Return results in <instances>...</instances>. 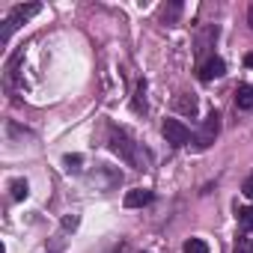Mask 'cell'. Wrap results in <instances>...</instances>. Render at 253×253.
<instances>
[{"instance_id": "16", "label": "cell", "mask_w": 253, "mask_h": 253, "mask_svg": "<svg viewBox=\"0 0 253 253\" xmlns=\"http://www.w3.org/2000/svg\"><path fill=\"white\" fill-rule=\"evenodd\" d=\"M247 24H250V30H253V3H250V9H247Z\"/></svg>"}, {"instance_id": "12", "label": "cell", "mask_w": 253, "mask_h": 253, "mask_svg": "<svg viewBox=\"0 0 253 253\" xmlns=\"http://www.w3.org/2000/svg\"><path fill=\"white\" fill-rule=\"evenodd\" d=\"M27 191H30V188H27V182H21V179H15V182H12V197H15V200H24V197H27Z\"/></svg>"}, {"instance_id": "14", "label": "cell", "mask_w": 253, "mask_h": 253, "mask_svg": "<svg viewBox=\"0 0 253 253\" xmlns=\"http://www.w3.org/2000/svg\"><path fill=\"white\" fill-rule=\"evenodd\" d=\"M241 194H244L247 200H253V176H247V179H244V185H241Z\"/></svg>"}, {"instance_id": "11", "label": "cell", "mask_w": 253, "mask_h": 253, "mask_svg": "<svg viewBox=\"0 0 253 253\" xmlns=\"http://www.w3.org/2000/svg\"><path fill=\"white\" fill-rule=\"evenodd\" d=\"M232 253H253V238H235V244H232Z\"/></svg>"}, {"instance_id": "1", "label": "cell", "mask_w": 253, "mask_h": 253, "mask_svg": "<svg viewBox=\"0 0 253 253\" xmlns=\"http://www.w3.org/2000/svg\"><path fill=\"white\" fill-rule=\"evenodd\" d=\"M110 149L116 152V155H122L125 161H128L131 167H137V170H143V164H146V158L140 155V146L125 134V131H113V140H110Z\"/></svg>"}, {"instance_id": "3", "label": "cell", "mask_w": 253, "mask_h": 253, "mask_svg": "<svg viewBox=\"0 0 253 253\" xmlns=\"http://www.w3.org/2000/svg\"><path fill=\"white\" fill-rule=\"evenodd\" d=\"M161 131H164L167 143H173V146H185L191 140V128H188L185 122H179V119H164Z\"/></svg>"}, {"instance_id": "5", "label": "cell", "mask_w": 253, "mask_h": 253, "mask_svg": "<svg viewBox=\"0 0 253 253\" xmlns=\"http://www.w3.org/2000/svg\"><path fill=\"white\" fill-rule=\"evenodd\" d=\"M223 72H226L223 60H220V57H211V60H206V63H203V69H200V81H206V84H209V81L220 78Z\"/></svg>"}, {"instance_id": "4", "label": "cell", "mask_w": 253, "mask_h": 253, "mask_svg": "<svg viewBox=\"0 0 253 253\" xmlns=\"http://www.w3.org/2000/svg\"><path fill=\"white\" fill-rule=\"evenodd\" d=\"M217 131H220V116H217V110H211V113L203 119V128H200V134H197V146H200V149L211 146L214 137H217Z\"/></svg>"}, {"instance_id": "8", "label": "cell", "mask_w": 253, "mask_h": 253, "mask_svg": "<svg viewBox=\"0 0 253 253\" xmlns=\"http://www.w3.org/2000/svg\"><path fill=\"white\" fill-rule=\"evenodd\" d=\"M173 107H176L179 113H188V116H194V113H197V98H194V95H179V98L173 101Z\"/></svg>"}, {"instance_id": "2", "label": "cell", "mask_w": 253, "mask_h": 253, "mask_svg": "<svg viewBox=\"0 0 253 253\" xmlns=\"http://www.w3.org/2000/svg\"><path fill=\"white\" fill-rule=\"evenodd\" d=\"M42 6L39 3H27V6H12V12H9V18L3 21V33H0V42H9V36H12V30L18 27V24H24V21H30L36 12H39Z\"/></svg>"}, {"instance_id": "6", "label": "cell", "mask_w": 253, "mask_h": 253, "mask_svg": "<svg viewBox=\"0 0 253 253\" xmlns=\"http://www.w3.org/2000/svg\"><path fill=\"white\" fill-rule=\"evenodd\" d=\"M146 203H152V191H146V188H134V191L125 194V206L128 209H140Z\"/></svg>"}, {"instance_id": "10", "label": "cell", "mask_w": 253, "mask_h": 253, "mask_svg": "<svg viewBox=\"0 0 253 253\" xmlns=\"http://www.w3.org/2000/svg\"><path fill=\"white\" fill-rule=\"evenodd\" d=\"M182 250H185V253H209V244H206L203 238H188Z\"/></svg>"}, {"instance_id": "9", "label": "cell", "mask_w": 253, "mask_h": 253, "mask_svg": "<svg viewBox=\"0 0 253 253\" xmlns=\"http://www.w3.org/2000/svg\"><path fill=\"white\" fill-rule=\"evenodd\" d=\"M238 223H241V229H244V232H253V206L238 209Z\"/></svg>"}, {"instance_id": "15", "label": "cell", "mask_w": 253, "mask_h": 253, "mask_svg": "<svg viewBox=\"0 0 253 253\" xmlns=\"http://www.w3.org/2000/svg\"><path fill=\"white\" fill-rule=\"evenodd\" d=\"M66 164H69V167H72V164H81V155H69V158H66Z\"/></svg>"}, {"instance_id": "7", "label": "cell", "mask_w": 253, "mask_h": 253, "mask_svg": "<svg viewBox=\"0 0 253 253\" xmlns=\"http://www.w3.org/2000/svg\"><path fill=\"white\" fill-rule=\"evenodd\" d=\"M235 107L238 110H253V86L250 84H241L235 89Z\"/></svg>"}, {"instance_id": "13", "label": "cell", "mask_w": 253, "mask_h": 253, "mask_svg": "<svg viewBox=\"0 0 253 253\" xmlns=\"http://www.w3.org/2000/svg\"><path fill=\"white\" fill-rule=\"evenodd\" d=\"M179 12H182V6H179V3H173V6H170V12H167V9H164V21H167V24H173V21H176V15H179Z\"/></svg>"}]
</instances>
